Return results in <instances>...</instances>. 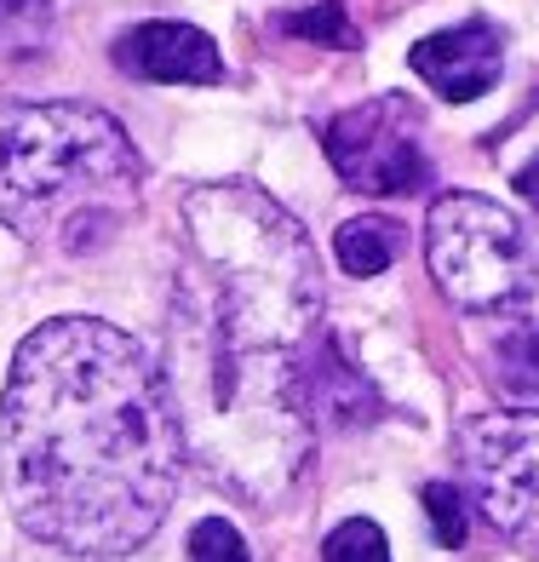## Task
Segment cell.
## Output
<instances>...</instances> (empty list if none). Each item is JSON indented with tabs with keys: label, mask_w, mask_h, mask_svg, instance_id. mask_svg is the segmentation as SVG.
I'll return each instance as SVG.
<instances>
[{
	"label": "cell",
	"mask_w": 539,
	"mask_h": 562,
	"mask_svg": "<svg viewBox=\"0 0 539 562\" xmlns=\"http://www.w3.org/2000/svg\"><path fill=\"white\" fill-rule=\"evenodd\" d=\"M115 64L138 81L156 87H213L224 81V53L213 46V35H201L195 23H172V18H149L133 23L115 41Z\"/></svg>",
	"instance_id": "cell-8"
},
{
	"label": "cell",
	"mask_w": 539,
	"mask_h": 562,
	"mask_svg": "<svg viewBox=\"0 0 539 562\" xmlns=\"http://www.w3.org/2000/svg\"><path fill=\"white\" fill-rule=\"evenodd\" d=\"M459 471L476 510L510 546H539V414L487 407L459 425Z\"/></svg>",
	"instance_id": "cell-5"
},
{
	"label": "cell",
	"mask_w": 539,
	"mask_h": 562,
	"mask_svg": "<svg viewBox=\"0 0 539 562\" xmlns=\"http://www.w3.org/2000/svg\"><path fill=\"white\" fill-rule=\"evenodd\" d=\"M425 510H430V540L442 546V551H459L465 546V494L453 488V482H425Z\"/></svg>",
	"instance_id": "cell-14"
},
{
	"label": "cell",
	"mask_w": 539,
	"mask_h": 562,
	"mask_svg": "<svg viewBox=\"0 0 539 562\" xmlns=\"http://www.w3.org/2000/svg\"><path fill=\"white\" fill-rule=\"evenodd\" d=\"M184 430L167 368L98 316L41 322L0 396V488L23 533L69 557H126L167 522Z\"/></svg>",
	"instance_id": "cell-2"
},
{
	"label": "cell",
	"mask_w": 539,
	"mask_h": 562,
	"mask_svg": "<svg viewBox=\"0 0 539 562\" xmlns=\"http://www.w3.org/2000/svg\"><path fill=\"white\" fill-rule=\"evenodd\" d=\"M407 69H414L436 98H448V104H476L482 92H494L499 69H505V35L487 18L453 23V30H436V35L414 41Z\"/></svg>",
	"instance_id": "cell-7"
},
{
	"label": "cell",
	"mask_w": 539,
	"mask_h": 562,
	"mask_svg": "<svg viewBox=\"0 0 539 562\" xmlns=\"http://www.w3.org/2000/svg\"><path fill=\"white\" fill-rule=\"evenodd\" d=\"M517 195L528 201V207L539 213V156L528 161V167H517Z\"/></svg>",
	"instance_id": "cell-17"
},
{
	"label": "cell",
	"mask_w": 539,
	"mask_h": 562,
	"mask_svg": "<svg viewBox=\"0 0 539 562\" xmlns=\"http://www.w3.org/2000/svg\"><path fill=\"white\" fill-rule=\"evenodd\" d=\"M304 414H311V425H327V430H362L384 414L373 379L350 362L333 334H322L311 362H304Z\"/></svg>",
	"instance_id": "cell-9"
},
{
	"label": "cell",
	"mask_w": 539,
	"mask_h": 562,
	"mask_svg": "<svg viewBox=\"0 0 539 562\" xmlns=\"http://www.w3.org/2000/svg\"><path fill=\"white\" fill-rule=\"evenodd\" d=\"M53 23V0H0V46H35Z\"/></svg>",
	"instance_id": "cell-16"
},
{
	"label": "cell",
	"mask_w": 539,
	"mask_h": 562,
	"mask_svg": "<svg viewBox=\"0 0 539 562\" xmlns=\"http://www.w3.org/2000/svg\"><path fill=\"white\" fill-rule=\"evenodd\" d=\"M494 356H499V379L517 396L539 391V281H528L510 304H499Z\"/></svg>",
	"instance_id": "cell-10"
},
{
	"label": "cell",
	"mask_w": 539,
	"mask_h": 562,
	"mask_svg": "<svg viewBox=\"0 0 539 562\" xmlns=\"http://www.w3.org/2000/svg\"><path fill=\"white\" fill-rule=\"evenodd\" d=\"M144 161L98 104H7L0 98V224L23 241L87 252L121 224Z\"/></svg>",
	"instance_id": "cell-3"
},
{
	"label": "cell",
	"mask_w": 539,
	"mask_h": 562,
	"mask_svg": "<svg viewBox=\"0 0 539 562\" xmlns=\"http://www.w3.org/2000/svg\"><path fill=\"white\" fill-rule=\"evenodd\" d=\"M425 259L430 276L459 311H499L528 288V241L523 224L499 201L453 190L425 218Z\"/></svg>",
	"instance_id": "cell-4"
},
{
	"label": "cell",
	"mask_w": 539,
	"mask_h": 562,
	"mask_svg": "<svg viewBox=\"0 0 539 562\" xmlns=\"http://www.w3.org/2000/svg\"><path fill=\"white\" fill-rule=\"evenodd\" d=\"M322 339V265L304 224L259 184L184 190V265L167 316V391L195 453L270 505L311 465L304 362Z\"/></svg>",
	"instance_id": "cell-1"
},
{
	"label": "cell",
	"mask_w": 539,
	"mask_h": 562,
	"mask_svg": "<svg viewBox=\"0 0 539 562\" xmlns=\"http://www.w3.org/2000/svg\"><path fill=\"white\" fill-rule=\"evenodd\" d=\"M322 149H327L333 172L362 195H414L430 178L419 104H407L402 92L339 110L322 126Z\"/></svg>",
	"instance_id": "cell-6"
},
{
	"label": "cell",
	"mask_w": 539,
	"mask_h": 562,
	"mask_svg": "<svg viewBox=\"0 0 539 562\" xmlns=\"http://www.w3.org/2000/svg\"><path fill=\"white\" fill-rule=\"evenodd\" d=\"M322 562H391V540L373 517H350L322 540Z\"/></svg>",
	"instance_id": "cell-13"
},
{
	"label": "cell",
	"mask_w": 539,
	"mask_h": 562,
	"mask_svg": "<svg viewBox=\"0 0 539 562\" xmlns=\"http://www.w3.org/2000/svg\"><path fill=\"white\" fill-rule=\"evenodd\" d=\"M396 247H402V229L379 213L362 218H345L339 236H333V259H339L350 276H384L396 265Z\"/></svg>",
	"instance_id": "cell-11"
},
{
	"label": "cell",
	"mask_w": 539,
	"mask_h": 562,
	"mask_svg": "<svg viewBox=\"0 0 539 562\" xmlns=\"http://www.w3.org/2000/svg\"><path fill=\"white\" fill-rule=\"evenodd\" d=\"M190 562H252V557H247V540L236 533V522L201 517L190 528Z\"/></svg>",
	"instance_id": "cell-15"
},
{
	"label": "cell",
	"mask_w": 539,
	"mask_h": 562,
	"mask_svg": "<svg viewBox=\"0 0 539 562\" xmlns=\"http://www.w3.org/2000/svg\"><path fill=\"white\" fill-rule=\"evenodd\" d=\"M281 35H293V41H316V46H339V53L362 46V35H356V23L345 18L339 0H322V7L288 12V18H281Z\"/></svg>",
	"instance_id": "cell-12"
}]
</instances>
